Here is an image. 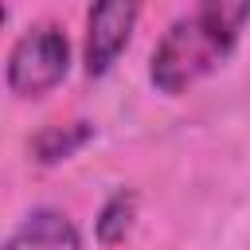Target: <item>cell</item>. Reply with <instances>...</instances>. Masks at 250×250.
Segmentation results:
<instances>
[{"label": "cell", "instance_id": "6da1fadb", "mask_svg": "<svg viewBox=\"0 0 250 250\" xmlns=\"http://www.w3.org/2000/svg\"><path fill=\"white\" fill-rule=\"evenodd\" d=\"M246 20L250 0H199L195 12L176 20L152 51V86L164 94H184L195 86L234 51Z\"/></svg>", "mask_w": 250, "mask_h": 250}, {"label": "cell", "instance_id": "7a4b0ae2", "mask_svg": "<svg viewBox=\"0 0 250 250\" xmlns=\"http://www.w3.org/2000/svg\"><path fill=\"white\" fill-rule=\"evenodd\" d=\"M66 66H70V47H66V35L51 23L43 27H31L16 47H12V59H8V86L12 94L20 98H39L47 94L51 86H59L66 78Z\"/></svg>", "mask_w": 250, "mask_h": 250}, {"label": "cell", "instance_id": "3957f363", "mask_svg": "<svg viewBox=\"0 0 250 250\" xmlns=\"http://www.w3.org/2000/svg\"><path fill=\"white\" fill-rule=\"evenodd\" d=\"M141 16V0H94L86 23V70L105 74L117 55L129 47L133 27Z\"/></svg>", "mask_w": 250, "mask_h": 250}, {"label": "cell", "instance_id": "277c9868", "mask_svg": "<svg viewBox=\"0 0 250 250\" xmlns=\"http://www.w3.org/2000/svg\"><path fill=\"white\" fill-rule=\"evenodd\" d=\"M74 250V246H82V238H78V230L59 215V211H35L8 242H4V250Z\"/></svg>", "mask_w": 250, "mask_h": 250}, {"label": "cell", "instance_id": "5b68a950", "mask_svg": "<svg viewBox=\"0 0 250 250\" xmlns=\"http://www.w3.org/2000/svg\"><path fill=\"white\" fill-rule=\"evenodd\" d=\"M90 141V125L86 121H74L70 129H47V133H39L35 137V152H39V160L43 164H51V160H62V156H70L78 145H86Z\"/></svg>", "mask_w": 250, "mask_h": 250}, {"label": "cell", "instance_id": "8992f818", "mask_svg": "<svg viewBox=\"0 0 250 250\" xmlns=\"http://www.w3.org/2000/svg\"><path fill=\"white\" fill-rule=\"evenodd\" d=\"M133 207H137V199L125 195V191H117V195L105 203V211H102L98 238H102V242H121L125 230H129V223H133Z\"/></svg>", "mask_w": 250, "mask_h": 250}]
</instances>
